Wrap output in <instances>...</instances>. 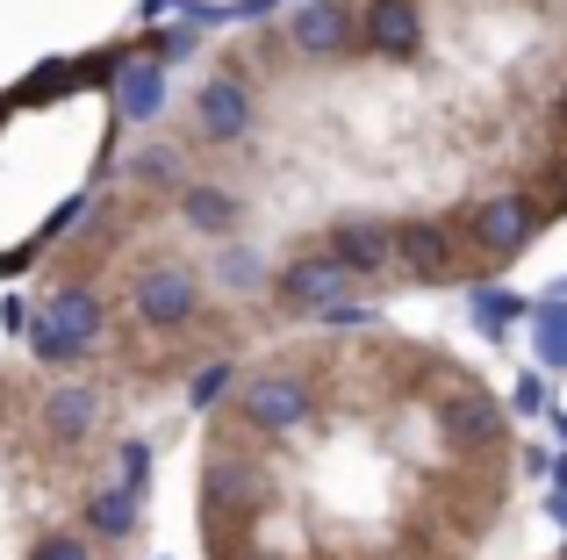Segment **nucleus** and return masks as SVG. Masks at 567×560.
<instances>
[{
	"label": "nucleus",
	"mask_w": 567,
	"mask_h": 560,
	"mask_svg": "<svg viewBox=\"0 0 567 560\" xmlns=\"http://www.w3.org/2000/svg\"><path fill=\"white\" fill-rule=\"evenodd\" d=\"M137 525H144V489H137V481H109V489L86 496V532H94L101 547L137 539Z\"/></svg>",
	"instance_id": "obj_15"
},
{
	"label": "nucleus",
	"mask_w": 567,
	"mask_h": 560,
	"mask_svg": "<svg viewBox=\"0 0 567 560\" xmlns=\"http://www.w3.org/2000/svg\"><path fill=\"white\" fill-rule=\"evenodd\" d=\"M554 489H560V496H567V460H560V467H554Z\"/></svg>",
	"instance_id": "obj_26"
},
{
	"label": "nucleus",
	"mask_w": 567,
	"mask_h": 560,
	"mask_svg": "<svg viewBox=\"0 0 567 560\" xmlns=\"http://www.w3.org/2000/svg\"><path fill=\"white\" fill-rule=\"evenodd\" d=\"M173 209H181V224L194 230V238H237V224H245V195L223 180H187L181 195H173Z\"/></svg>",
	"instance_id": "obj_13"
},
{
	"label": "nucleus",
	"mask_w": 567,
	"mask_h": 560,
	"mask_svg": "<svg viewBox=\"0 0 567 560\" xmlns=\"http://www.w3.org/2000/svg\"><path fill=\"white\" fill-rule=\"evenodd\" d=\"M202 302H208L202 267H194V259H173V252L144 259L137 280H130V317L152 338H187L194 323H202Z\"/></svg>",
	"instance_id": "obj_2"
},
{
	"label": "nucleus",
	"mask_w": 567,
	"mask_h": 560,
	"mask_svg": "<svg viewBox=\"0 0 567 560\" xmlns=\"http://www.w3.org/2000/svg\"><path fill=\"white\" fill-rule=\"evenodd\" d=\"M152 51H158V58H166V65H173V58H187V51H194V29H166V37H158Z\"/></svg>",
	"instance_id": "obj_24"
},
{
	"label": "nucleus",
	"mask_w": 567,
	"mask_h": 560,
	"mask_svg": "<svg viewBox=\"0 0 567 560\" xmlns=\"http://www.w3.org/2000/svg\"><path fill=\"white\" fill-rule=\"evenodd\" d=\"M474 317H482V331H511V323L532 317L525 294H496V288H474Z\"/></svg>",
	"instance_id": "obj_19"
},
{
	"label": "nucleus",
	"mask_w": 567,
	"mask_h": 560,
	"mask_svg": "<svg viewBox=\"0 0 567 560\" xmlns=\"http://www.w3.org/2000/svg\"><path fill=\"white\" fill-rule=\"evenodd\" d=\"M115 115H123V123H152V115H166V58H158V51L123 58V72H115Z\"/></svg>",
	"instance_id": "obj_14"
},
{
	"label": "nucleus",
	"mask_w": 567,
	"mask_h": 560,
	"mask_svg": "<svg viewBox=\"0 0 567 560\" xmlns=\"http://www.w3.org/2000/svg\"><path fill=\"white\" fill-rule=\"evenodd\" d=\"M274 37H280V51H288V58L338 65V58L360 51V8H352V0H302Z\"/></svg>",
	"instance_id": "obj_5"
},
{
	"label": "nucleus",
	"mask_w": 567,
	"mask_h": 560,
	"mask_svg": "<svg viewBox=\"0 0 567 560\" xmlns=\"http://www.w3.org/2000/svg\"><path fill=\"white\" fill-rule=\"evenodd\" d=\"M101 388L94 381H51V388H43V403H37V432L51 438V446H86V438L101 432Z\"/></svg>",
	"instance_id": "obj_10"
},
{
	"label": "nucleus",
	"mask_w": 567,
	"mask_h": 560,
	"mask_svg": "<svg viewBox=\"0 0 567 560\" xmlns=\"http://www.w3.org/2000/svg\"><path fill=\"white\" fill-rule=\"evenodd\" d=\"M101 338H109V302H101L94 280H72V288H58L51 309L37 317V360H43V366L86 360Z\"/></svg>",
	"instance_id": "obj_3"
},
{
	"label": "nucleus",
	"mask_w": 567,
	"mask_h": 560,
	"mask_svg": "<svg viewBox=\"0 0 567 560\" xmlns=\"http://www.w3.org/2000/svg\"><path fill=\"white\" fill-rule=\"evenodd\" d=\"M439 432L467 453H503V403L482 388V381H460L439 403Z\"/></svg>",
	"instance_id": "obj_11"
},
{
	"label": "nucleus",
	"mask_w": 567,
	"mask_h": 560,
	"mask_svg": "<svg viewBox=\"0 0 567 560\" xmlns=\"http://www.w3.org/2000/svg\"><path fill=\"white\" fill-rule=\"evenodd\" d=\"M352 273L346 259L331 252V245H317V252H295L288 267H274V309H288V317H323L331 302H346V288H352Z\"/></svg>",
	"instance_id": "obj_6"
},
{
	"label": "nucleus",
	"mask_w": 567,
	"mask_h": 560,
	"mask_svg": "<svg viewBox=\"0 0 567 560\" xmlns=\"http://www.w3.org/2000/svg\"><path fill=\"white\" fill-rule=\"evenodd\" d=\"M511 409H517V417H539V409H546V381H539V374H525V381L511 388Z\"/></svg>",
	"instance_id": "obj_23"
},
{
	"label": "nucleus",
	"mask_w": 567,
	"mask_h": 560,
	"mask_svg": "<svg viewBox=\"0 0 567 560\" xmlns=\"http://www.w3.org/2000/svg\"><path fill=\"white\" fill-rule=\"evenodd\" d=\"M22 560H101V539L86 532V525H58V532H43Z\"/></svg>",
	"instance_id": "obj_18"
},
{
	"label": "nucleus",
	"mask_w": 567,
	"mask_h": 560,
	"mask_svg": "<svg viewBox=\"0 0 567 560\" xmlns=\"http://www.w3.org/2000/svg\"><path fill=\"white\" fill-rule=\"evenodd\" d=\"M251 123H259V94H251L245 72H216L194 94V137L202 144H245Z\"/></svg>",
	"instance_id": "obj_7"
},
{
	"label": "nucleus",
	"mask_w": 567,
	"mask_h": 560,
	"mask_svg": "<svg viewBox=\"0 0 567 560\" xmlns=\"http://www.w3.org/2000/svg\"><path fill=\"white\" fill-rule=\"evenodd\" d=\"M323 245H331L360 280L395 273V224H381V216H338V224L323 230Z\"/></svg>",
	"instance_id": "obj_12"
},
{
	"label": "nucleus",
	"mask_w": 567,
	"mask_h": 560,
	"mask_svg": "<svg viewBox=\"0 0 567 560\" xmlns=\"http://www.w3.org/2000/svg\"><path fill=\"white\" fill-rule=\"evenodd\" d=\"M144 467H152V460H144V446H123V481H137V489H144Z\"/></svg>",
	"instance_id": "obj_25"
},
{
	"label": "nucleus",
	"mask_w": 567,
	"mask_h": 560,
	"mask_svg": "<svg viewBox=\"0 0 567 560\" xmlns=\"http://www.w3.org/2000/svg\"><path fill=\"white\" fill-rule=\"evenodd\" d=\"M532 345H539V366L567 374V294H546V302L532 309Z\"/></svg>",
	"instance_id": "obj_17"
},
{
	"label": "nucleus",
	"mask_w": 567,
	"mask_h": 560,
	"mask_svg": "<svg viewBox=\"0 0 567 560\" xmlns=\"http://www.w3.org/2000/svg\"><path fill=\"white\" fill-rule=\"evenodd\" d=\"M137 180L144 187H173V195H181V187H187V158L173 152V144H152V152L137 158Z\"/></svg>",
	"instance_id": "obj_20"
},
{
	"label": "nucleus",
	"mask_w": 567,
	"mask_h": 560,
	"mask_svg": "<svg viewBox=\"0 0 567 560\" xmlns=\"http://www.w3.org/2000/svg\"><path fill=\"white\" fill-rule=\"evenodd\" d=\"M208 280H216L230 302H259V294H274V267H266L251 245H230V238H223L216 259H208Z\"/></svg>",
	"instance_id": "obj_16"
},
{
	"label": "nucleus",
	"mask_w": 567,
	"mask_h": 560,
	"mask_svg": "<svg viewBox=\"0 0 567 560\" xmlns=\"http://www.w3.org/2000/svg\"><path fill=\"white\" fill-rule=\"evenodd\" d=\"M360 51L388 65H416L424 58V0H360Z\"/></svg>",
	"instance_id": "obj_9"
},
{
	"label": "nucleus",
	"mask_w": 567,
	"mask_h": 560,
	"mask_svg": "<svg viewBox=\"0 0 567 560\" xmlns=\"http://www.w3.org/2000/svg\"><path fill=\"white\" fill-rule=\"evenodd\" d=\"M539 195H525V187H511V195H488L474 201L467 216H460V230H467V252H482L488 267H503V259H517L532 238H539Z\"/></svg>",
	"instance_id": "obj_4"
},
{
	"label": "nucleus",
	"mask_w": 567,
	"mask_h": 560,
	"mask_svg": "<svg viewBox=\"0 0 567 560\" xmlns=\"http://www.w3.org/2000/svg\"><path fill=\"white\" fill-rule=\"evenodd\" d=\"M317 409H323V381H317V366L280 360V366H266V374H251L245 388H237V403H230V432H245L251 446H288L295 432H309V424H317Z\"/></svg>",
	"instance_id": "obj_1"
},
{
	"label": "nucleus",
	"mask_w": 567,
	"mask_h": 560,
	"mask_svg": "<svg viewBox=\"0 0 567 560\" xmlns=\"http://www.w3.org/2000/svg\"><path fill=\"white\" fill-rule=\"evenodd\" d=\"M395 273L424 280V288L460 280V230L439 224V216H402L395 224Z\"/></svg>",
	"instance_id": "obj_8"
},
{
	"label": "nucleus",
	"mask_w": 567,
	"mask_h": 560,
	"mask_svg": "<svg viewBox=\"0 0 567 560\" xmlns=\"http://www.w3.org/2000/svg\"><path fill=\"white\" fill-rule=\"evenodd\" d=\"M323 323H331V331H367V323H381L374 309H360V302H331L323 309Z\"/></svg>",
	"instance_id": "obj_22"
},
{
	"label": "nucleus",
	"mask_w": 567,
	"mask_h": 560,
	"mask_svg": "<svg viewBox=\"0 0 567 560\" xmlns=\"http://www.w3.org/2000/svg\"><path fill=\"white\" fill-rule=\"evenodd\" d=\"M230 381H237V366H230V360H208L202 374H194V388H187V409H216L223 395H230Z\"/></svg>",
	"instance_id": "obj_21"
}]
</instances>
